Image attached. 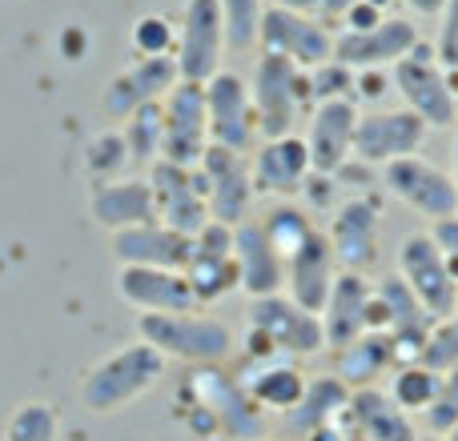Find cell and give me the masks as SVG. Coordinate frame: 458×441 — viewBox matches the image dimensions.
<instances>
[{
  "mask_svg": "<svg viewBox=\"0 0 458 441\" xmlns=\"http://www.w3.org/2000/svg\"><path fill=\"white\" fill-rule=\"evenodd\" d=\"M430 129L414 117L411 109H370L358 112V129H354V161L358 165H382L390 161L414 157L422 149Z\"/></svg>",
  "mask_w": 458,
  "mask_h": 441,
  "instance_id": "cell-12",
  "label": "cell"
},
{
  "mask_svg": "<svg viewBox=\"0 0 458 441\" xmlns=\"http://www.w3.org/2000/svg\"><path fill=\"white\" fill-rule=\"evenodd\" d=\"M306 381L310 378L290 357H245L242 373H237V386L245 389V397L258 410H277V413H290L301 402Z\"/></svg>",
  "mask_w": 458,
  "mask_h": 441,
  "instance_id": "cell-27",
  "label": "cell"
},
{
  "mask_svg": "<svg viewBox=\"0 0 458 441\" xmlns=\"http://www.w3.org/2000/svg\"><path fill=\"white\" fill-rule=\"evenodd\" d=\"M451 77V88H454V112H458V72H446Z\"/></svg>",
  "mask_w": 458,
  "mask_h": 441,
  "instance_id": "cell-50",
  "label": "cell"
},
{
  "mask_svg": "<svg viewBox=\"0 0 458 441\" xmlns=\"http://www.w3.org/2000/svg\"><path fill=\"white\" fill-rule=\"evenodd\" d=\"M370 297H374V285L366 281V273H338L334 277V289L326 297L322 313V337L326 345L338 354L346 349L350 341H358L366 333V309H370Z\"/></svg>",
  "mask_w": 458,
  "mask_h": 441,
  "instance_id": "cell-28",
  "label": "cell"
},
{
  "mask_svg": "<svg viewBox=\"0 0 458 441\" xmlns=\"http://www.w3.org/2000/svg\"><path fill=\"white\" fill-rule=\"evenodd\" d=\"M338 261H334V249L326 241L322 229L310 233V241L285 261V289H290V301L306 313H322L326 297L334 289V277H338Z\"/></svg>",
  "mask_w": 458,
  "mask_h": 441,
  "instance_id": "cell-26",
  "label": "cell"
},
{
  "mask_svg": "<svg viewBox=\"0 0 458 441\" xmlns=\"http://www.w3.org/2000/svg\"><path fill=\"white\" fill-rule=\"evenodd\" d=\"M117 297L137 313H193V297L185 273L174 269H117Z\"/></svg>",
  "mask_w": 458,
  "mask_h": 441,
  "instance_id": "cell-24",
  "label": "cell"
},
{
  "mask_svg": "<svg viewBox=\"0 0 458 441\" xmlns=\"http://www.w3.org/2000/svg\"><path fill=\"white\" fill-rule=\"evenodd\" d=\"M261 229H266L269 245L277 249V257L290 261L293 253H298L301 245L310 241V233H314V220H310L306 209H298V205H290V201H282V205H274V209L266 213Z\"/></svg>",
  "mask_w": 458,
  "mask_h": 441,
  "instance_id": "cell-35",
  "label": "cell"
},
{
  "mask_svg": "<svg viewBox=\"0 0 458 441\" xmlns=\"http://www.w3.org/2000/svg\"><path fill=\"white\" fill-rule=\"evenodd\" d=\"M137 337L153 345L165 362L185 365H222L233 354V329L222 317L209 313H141L137 317Z\"/></svg>",
  "mask_w": 458,
  "mask_h": 441,
  "instance_id": "cell-4",
  "label": "cell"
},
{
  "mask_svg": "<svg viewBox=\"0 0 458 441\" xmlns=\"http://www.w3.org/2000/svg\"><path fill=\"white\" fill-rule=\"evenodd\" d=\"M394 4L411 8L414 16H438V12H443V4H446V0H394Z\"/></svg>",
  "mask_w": 458,
  "mask_h": 441,
  "instance_id": "cell-48",
  "label": "cell"
},
{
  "mask_svg": "<svg viewBox=\"0 0 458 441\" xmlns=\"http://www.w3.org/2000/svg\"><path fill=\"white\" fill-rule=\"evenodd\" d=\"M435 329V317L411 293V285L398 273H386L374 281L370 313H366V333H386L398 349V362H419L422 341Z\"/></svg>",
  "mask_w": 458,
  "mask_h": 441,
  "instance_id": "cell-6",
  "label": "cell"
},
{
  "mask_svg": "<svg viewBox=\"0 0 458 441\" xmlns=\"http://www.w3.org/2000/svg\"><path fill=\"white\" fill-rule=\"evenodd\" d=\"M451 157H454V173H451V181H454V189H458V133H454V145H451Z\"/></svg>",
  "mask_w": 458,
  "mask_h": 441,
  "instance_id": "cell-49",
  "label": "cell"
},
{
  "mask_svg": "<svg viewBox=\"0 0 458 441\" xmlns=\"http://www.w3.org/2000/svg\"><path fill=\"white\" fill-rule=\"evenodd\" d=\"M378 220H382L378 197L338 201V209L330 213L326 241H330L342 273H366L378 261Z\"/></svg>",
  "mask_w": 458,
  "mask_h": 441,
  "instance_id": "cell-15",
  "label": "cell"
},
{
  "mask_svg": "<svg viewBox=\"0 0 458 441\" xmlns=\"http://www.w3.org/2000/svg\"><path fill=\"white\" fill-rule=\"evenodd\" d=\"M217 12H222L225 48L245 53V48L258 45L261 16H266V4H261V0H217Z\"/></svg>",
  "mask_w": 458,
  "mask_h": 441,
  "instance_id": "cell-37",
  "label": "cell"
},
{
  "mask_svg": "<svg viewBox=\"0 0 458 441\" xmlns=\"http://www.w3.org/2000/svg\"><path fill=\"white\" fill-rule=\"evenodd\" d=\"M161 117H165V149L161 161L174 165H201L209 149V117H206V85H190L177 80L161 101Z\"/></svg>",
  "mask_w": 458,
  "mask_h": 441,
  "instance_id": "cell-13",
  "label": "cell"
},
{
  "mask_svg": "<svg viewBox=\"0 0 458 441\" xmlns=\"http://www.w3.org/2000/svg\"><path fill=\"white\" fill-rule=\"evenodd\" d=\"M121 137H125L129 161H137V165H153V161H161V149H165V117H161V101L137 109L133 117L125 121Z\"/></svg>",
  "mask_w": 458,
  "mask_h": 441,
  "instance_id": "cell-34",
  "label": "cell"
},
{
  "mask_svg": "<svg viewBox=\"0 0 458 441\" xmlns=\"http://www.w3.org/2000/svg\"><path fill=\"white\" fill-rule=\"evenodd\" d=\"M390 80H394L398 96L406 101L403 109H411L427 129H451V125H458L451 77H446V69L438 64V56H435V48H430V45H422V40H419V45H414L411 53L394 64Z\"/></svg>",
  "mask_w": 458,
  "mask_h": 441,
  "instance_id": "cell-7",
  "label": "cell"
},
{
  "mask_svg": "<svg viewBox=\"0 0 458 441\" xmlns=\"http://www.w3.org/2000/svg\"><path fill=\"white\" fill-rule=\"evenodd\" d=\"M354 129H358V104L354 101H326L314 104L306 117V153L314 173H338L354 157Z\"/></svg>",
  "mask_w": 458,
  "mask_h": 441,
  "instance_id": "cell-20",
  "label": "cell"
},
{
  "mask_svg": "<svg viewBox=\"0 0 458 441\" xmlns=\"http://www.w3.org/2000/svg\"><path fill=\"white\" fill-rule=\"evenodd\" d=\"M430 237H435L438 249L446 253V265H451V273H454V281H458V217L438 220V225L430 229Z\"/></svg>",
  "mask_w": 458,
  "mask_h": 441,
  "instance_id": "cell-46",
  "label": "cell"
},
{
  "mask_svg": "<svg viewBox=\"0 0 458 441\" xmlns=\"http://www.w3.org/2000/svg\"><path fill=\"white\" fill-rule=\"evenodd\" d=\"M398 277L411 285V293L430 309L435 321L454 313V293L458 281L446 265V253L430 233H411L398 245Z\"/></svg>",
  "mask_w": 458,
  "mask_h": 441,
  "instance_id": "cell-10",
  "label": "cell"
},
{
  "mask_svg": "<svg viewBox=\"0 0 458 441\" xmlns=\"http://www.w3.org/2000/svg\"><path fill=\"white\" fill-rule=\"evenodd\" d=\"M435 56L446 72H458V0H446L438 12V40H435Z\"/></svg>",
  "mask_w": 458,
  "mask_h": 441,
  "instance_id": "cell-43",
  "label": "cell"
},
{
  "mask_svg": "<svg viewBox=\"0 0 458 441\" xmlns=\"http://www.w3.org/2000/svg\"><path fill=\"white\" fill-rule=\"evenodd\" d=\"M233 265H237V289L258 297H274L285 285V261L277 257V249L269 245L261 220L245 217L242 225H233Z\"/></svg>",
  "mask_w": 458,
  "mask_h": 441,
  "instance_id": "cell-25",
  "label": "cell"
},
{
  "mask_svg": "<svg viewBox=\"0 0 458 441\" xmlns=\"http://www.w3.org/2000/svg\"><path fill=\"white\" fill-rule=\"evenodd\" d=\"M0 441H61V413L48 402H21L8 413Z\"/></svg>",
  "mask_w": 458,
  "mask_h": 441,
  "instance_id": "cell-36",
  "label": "cell"
},
{
  "mask_svg": "<svg viewBox=\"0 0 458 441\" xmlns=\"http://www.w3.org/2000/svg\"><path fill=\"white\" fill-rule=\"evenodd\" d=\"M177 413L185 429L198 437H225V441H258L266 434L261 410L245 397L237 378H229L217 365H193V373L182 381Z\"/></svg>",
  "mask_w": 458,
  "mask_h": 441,
  "instance_id": "cell-1",
  "label": "cell"
},
{
  "mask_svg": "<svg viewBox=\"0 0 458 441\" xmlns=\"http://www.w3.org/2000/svg\"><path fill=\"white\" fill-rule=\"evenodd\" d=\"M274 4L277 8H290V12L310 16V21L326 24V29H338L342 16L350 12V4H354V0H274Z\"/></svg>",
  "mask_w": 458,
  "mask_h": 441,
  "instance_id": "cell-44",
  "label": "cell"
},
{
  "mask_svg": "<svg viewBox=\"0 0 458 441\" xmlns=\"http://www.w3.org/2000/svg\"><path fill=\"white\" fill-rule=\"evenodd\" d=\"M419 441H443V437H419Z\"/></svg>",
  "mask_w": 458,
  "mask_h": 441,
  "instance_id": "cell-52",
  "label": "cell"
},
{
  "mask_svg": "<svg viewBox=\"0 0 458 441\" xmlns=\"http://www.w3.org/2000/svg\"><path fill=\"white\" fill-rule=\"evenodd\" d=\"M177 85V64L174 56H137L129 69L109 77L101 93V112L113 121H129L145 104L165 101V93Z\"/></svg>",
  "mask_w": 458,
  "mask_h": 441,
  "instance_id": "cell-19",
  "label": "cell"
},
{
  "mask_svg": "<svg viewBox=\"0 0 458 441\" xmlns=\"http://www.w3.org/2000/svg\"><path fill=\"white\" fill-rule=\"evenodd\" d=\"M346 421L358 441H419V426L406 410H398L386 389H350Z\"/></svg>",
  "mask_w": 458,
  "mask_h": 441,
  "instance_id": "cell-30",
  "label": "cell"
},
{
  "mask_svg": "<svg viewBox=\"0 0 458 441\" xmlns=\"http://www.w3.org/2000/svg\"><path fill=\"white\" fill-rule=\"evenodd\" d=\"M430 437H446L458 426V370L443 373V386H438V397L430 402V410L422 413Z\"/></svg>",
  "mask_w": 458,
  "mask_h": 441,
  "instance_id": "cell-42",
  "label": "cell"
},
{
  "mask_svg": "<svg viewBox=\"0 0 458 441\" xmlns=\"http://www.w3.org/2000/svg\"><path fill=\"white\" fill-rule=\"evenodd\" d=\"M165 365H169L165 357L153 345H145L141 337L125 341V345L113 349L109 357L89 365L77 386V397L89 413H101V418L105 413H121L165 378Z\"/></svg>",
  "mask_w": 458,
  "mask_h": 441,
  "instance_id": "cell-2",
  "label": "cell"
},
{
  "mask_svg": "<svg viewBox=\"0 0 458 441\" xmlns=\"http://www.w3.org/2000/svg\"><path fill=\"white\" fill-rule=\"evenodd\" d=\"M185 281H190L198 305H214V301L237 293V265H233V225L209 220L190 249V265H185Z\"/></svg>",
  "mask_w": 458,
  "mask_h": 441,
  "instance_id": "cell-18",
  "label": "cell"
},
{
  "mask_svg": "<svg viewBox=\"0 0 458 441\" xmlns=\"http://www.w3.org/2000/svg\"><path fill=\"white\" fill-rule=\"evenodd\" d=\"M310 72V93H314V104H326V101H358V72L342 61H326L318 69H306Z\"/></svg>",
  "mask_w": 458,
  "mask_h": 441,
  "instance_id": "cell-38",
  "label": "cell"
},
{
  "mask_svg": "<svg viewBox=\"0 0 458 441\" xmlns=\"http://www.w3.org/2000/svg\"><path fill=\"white\" fill-rule=\"evenodd\" d=\"M301 197H306V213H334V209H338L334 173H314V169H310L306 185H301Z\"/></svg>",
  "mask_w": 458,
  "mask_h": 441,
  "instance_id": "cell-45",
  "label": "cell"
},
{
  "mask_svg": "<svg viewBox=\"0 0 458 441\" xmlns=\"http://www.w3.org/2000/svg\"><path fill=\"white\" fill-rule=\"evenodd\" d=\"M310 177V153L301 137H277V141H261L250 157V185L253 193L290 201L301 193Z\"/></svg>",
  "mask_w": 458,
  "mask_h": 441,
  "instance_id": "cell-23",
  "label": "cell"
},
{
  "mask_svg": "<svg viewBox=\"0 0 458 441\" xmlns=\"http://www.w3.org/2000/svg\"><path fill=\"white\" fill-rule=\"evenodd\" d=\"M125 165H129V149H125V137H121L117 129L89 141V149H85V173L93 177V185L117 181V173Z\"/></svg>",
  "mask_w": 458,
  "mask_h": 441,
  "instance_id": "cell-39",
  "label": "cell"
},
{
  "mask_svg": "<svg viewBox=\"0 0 458 441\" xmlns=\"http://www.w3.org/2000/svg\"><path fill=\"white\" fill-rule=\"evenodd\" d=\"M326 349L322 321L290 297H258L250 305V333H245V357H314Z\"/></svg>",
  "mask_w": 458,
  "mask_h": 441,
  "instance_id": "cell-5",
  "label": "cell"
},
{
  "mask_svg": "<svg viewBox=\"0 0 458 441\" xmlns=\"http://www.w3.org/2000/svg\"><path fill=\"white\" fill-rule=\"evenodd\" d=\"M398 349L386 333H362L358 341H350L346 349L334 354V378L342 381L346 389H370L382 373L398 370Z\"/></svg>",
  "mask_w": 458,
  "mask_h": 441,
  "instance_id": "cell-31",
  "label": "cell"
},
{
  "mask_svg": "<svg viewBox=\"0 0 458 441\" xmlns=\"http://www.w3.org/2000/svg\"><path fill=\"white\" fill-rule=\"evenodd\" d=\"M149 189H153V209L165 229L182 237H198L209 225V201H206V177L201 169H185L174 161H153L149 165Z\"/></svg>",
  "mask_w": 458,
  "mask_h": 441,
  "instance_id": "cell-8",
  "label": "cell"
},
{
  "mask_svg": "<svg viewBox=\"0 0 458 441\" xmlns=\"http://www.w3.org/2000/svg\"><path fill=\"white\" fill-rule=\"evenodd\" d=\"M129 40H133L137 56H174L177 29L165 16H141V21L133 24V32H129Z\"/></svg>",
  "mask_w": 458,
  "mask_h": 441,
  "instance_id": "cell-41",
  "label": "cell"
},
{
  "mask_svg": "<svg viewBox=\"0 0 458 441\" xmlns=\"http://www.w3.org/2000/svg\"><path fill=\"white\" fill-rule=\"evenodd\" d=\"M382 185H386L406 209H414L419 217L435 220V225L458 217V189H454L451 173L422 157L390 161V165L382 169Z\"/></svg>",
  "mask_w": 458,
  "mask_h": 441,
  "instance_id": "cell-11",
  "label": "cell"
},
{
  "mask_svg": "<svg viewBox=\"0 0 458 441\" xmlns=\"http://www.w3.org/2000/svg\"><path fill=\"white\" fill-rule=\"evenodd\" d=\"M201 177H206V201H209V220L222 225H242L250 213L253 185H250V165L242 153H229L209 145L201 157Z\"/></svg>",
  "mask_w": 458,
  "mask_h": 441,
  "instance_id": "cell-21",
  "label": "cell"
},
{
  "mask_svg": "<svg viewBox=\"0 0 458 441\" xmlns=\"http://www.w3.org/2000/svg\"><path fill=\"white\" fill-rule=\"evenodd\" d=\"M419 24L411 16H382L374 29L366 32H334V61L350 64V69H394L414 45H419Z\"/></svg>",
  "mask_w": 458,
  "mask_h": 441,
  "instance_id": "cell-17",
  "label": "cell"
},
{
  "mask_svg": "<svg viewBox=\"0 0 458 441\" xmlns=\"http://www.w3.org/2000/svg\"><path fill=\"white\" fill-rule=\"evenodd\" d=\"M190 249H193V237L174 233L161 220L113 233V261L121 269H174V273H185Z\"/></svg>",
  "mask_w": 458,
  "mask_h": 441,
  "instance_id": "cell-22",
  "label": "cell"
},
{
  "mask_svg": "<svg viewBox=\"0 0 458 441\" xmlns=\"http://www.w3.org/2000/svg\"><path fill=\"white\" fill-rule=\"evenodd\" d=\"M346 405H350V389L342 386L338 378H330V373H318V378L306 381L301 402L293 405L290 413H282V426L290 429V434L306 437V434H314V429L330 426V421L346 418Z\"/></svg>",
  "mask_w": 458,
  "mask_h": 441,
  "instance_id": "cell-32",
  "label": "cell"
},
{
  "mask_svg": "<svg viewBox=\"0 0 458 441\" xmlns=\"http://www.w3.org/2000/svg\"><path fill=\"white\" fill-rule=\"evenodd\" d=\"M222 53H225V29L217 0H185L182 24H177V80L190 85H206L209 77L222 72Z\"/></svg>",
  "mask_w": 458,
  "mask_h": 441,
  "instance_id": "cell-9",
  "label": "cell"
},
{
  "mask_svg": "<svg viewBox=\"0 0 458 441\" xmlns=\"http://www.w3.org/2000/svg\"><path fill=\"white\" fill-rule=\"evenodd\" d=\"M89 213L101 229L121 233V229H137L157 220L153 209V189L141 177H117V181H101L89 189Z\"/></svg>",
  "mask_w": 458,
  "mask_h": 441,
  "instance_id": "cell-29",
  "label": "cell"
},
{
  "mask_svg": "<svg viewBox=\"0 0 458 441\" xmlns=\"http://www.w3.org/2000/svg\"><path fill=\"white\" fill-rule=\"evenodd\" d=\"M438 386H443V373L427 370L422 362H403L394 370V378H390V389L386 394L394 397L398 410L406 413H427L430 402L438 397Z\"/></svg>",
  "mask_w": 458,
  "mask_h": 441,
  "instance_id": "cell-33",
  "label": "cell"
},
{
  "mask_svg": "<svg viewBox=\"0 0 458 441\" xmlns=\"http://www.w3.org/2000/svg\"><path fill=\"white\" fill-rule=\"evenodd\" d=\"M443 441H458V426H454V429H451V434H446Z\"/></svg>",
  "mask_w": 458,
  "mask_h": 441,
  "instance_id": "cell-51",
  "label": "cell"
},
{
  "mask_svg": "<svg viewBox=\"0 0 458 441\" xmlns=\"http://www.w3.org/2000/svg\"><path fill=\"white\" fill-rule=\"evenodd\" d=\"M250 101L258 117V133L266 141L277 137H298V125L314 112V93H310V72L298 69L285 56L261 53L250 77Z\"/></svg>",
  "mask_w": 458,
  "mask_h": 441,
  "instance_id": "cell-3",
  "label": "cell"
},
{
  "mask_svg": "<svg viewBox=\"0 0 458 441\" xmlns=\"http://www.w3.org/2000/svg\"><path fill=\"white\" fill-rule=\"evenodd\" d=\"M419 362L427 365V370H435V373H451V370H458V313L443 317V321H435L430 337L422 341Z\"/></svg>",
  "mask_w": 458,
  "mask_h": 441,
  "instance_id": "cell-40",
  "label": "cell"
},
{
  "mask_svg": "<svg viewBox=\"0 0 458 441\" xmlns=\"http://www.w3.org/2000/svg\"><path fill=\"white\" fill-rule=\"evenodd\" d=\"M206 117H209V145L229 153H250L258 137V117L250 101V80L222 69L206 80Z\"/></svg>",
  "mask_w": 458,
  "mask_h": 441,
  "instance_id": "cell-14",
  "label": "cell"
},
{
  "mask_svg": "<svg viewBox=\"0 0 458 441\" xmlns=\"http://www.w3.org/2000/svg\"><path fill=\"white\" fill-rule=\"evenodd\" d=\"M454 313H458V293H454Z\"/></svg>",
  "mask_w": 458,
  "mask_h": 441,
  "instance_id": "cell-53",
  "label": "cell"
},
{
  "mask_svg": "<svg viewBox=\"0 0 458 441\" xmlns=\"http://www.w3.org/2000/svg\"><path fill=\"white\" fill-rule=\"evenodd\" d=\"M306 441H358V437H354V429H350V421L338 418V421H330V426L306 434Z\"/></svg>",
  "mask_w": 458,
  "mask_h": 441,
  "instance_id": "cell-47",
  "label": "cell"
},
{
  "mask_svg": "<svg viewBox=\"0 0 458 441\" xmlns=\"http://www.w3.org/2000/svg\"><path fill=\"white\" fill-rule=\"evenodd\" d=\"M258 45H261V53L285 56V61H293L298 69H318V64H326L334 56V29L274 4L261 16Z\"/></svg>",
  "mask_w": 458,
  "mask_h": 441,
  "instance_id": "cell-16",
  "label": "cell"
}]
</instances>
